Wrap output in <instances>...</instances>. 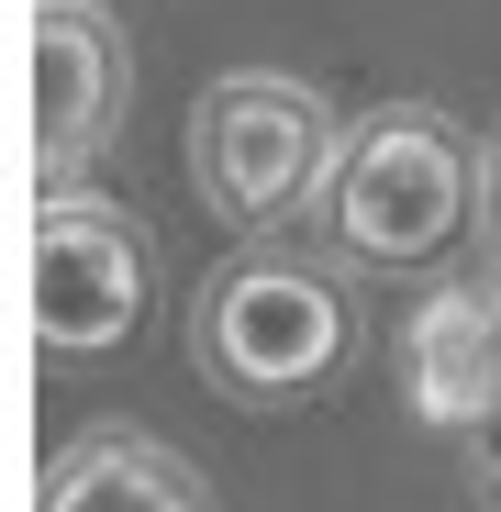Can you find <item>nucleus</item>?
I'll list each match as a JSON object with an SVG mask.
<instances>
[{
    "mask_svg": "<svg viewBox=\"0 0 501 512\" xmlns=\"http://www.w3.org/2000/svg\"><path fill=\"white\" fill-rule=\"evenodd\" d=\"M479 479H490V501H501V423L479 435Z\"/></svg>",
    "mask_w": 501,
    "mask_h": 512,
    "instance_id": "6e6552de",
    "label": "nucleus"
},
{
    "mask_svg": "<svg viewBox=\"0 0 501 512\" xmlns=\"http://www.w3.org/2000/svg\"><path fill=\"white\" fill-rule=\"evenodd\" d=\"M156 301V245L101 190L34 201V346L45 357H112Z\"/></svg>",
    "mask_w": 501,
    "mask_h": 512,
    "instance_id": "20e7f679",
    "label": "nucleus"
},
{
    "mask_svg": "<svg viewBox=\"0 0 501 512\" xmlns=\"http://www.w3.org/2000/svg\"><path fill=\"white\" fill-rule=\"evenodd\" d=\"M490 234H501V134H490Z\"/></svg>",
    "mask_w": 501,
    "mask_h": 512,
    "instance_id": "1a4fd4ad",
    "label": "nucleus"
},
{
    "mask_svg": "<svg viewBox=\"0 0 501 512\" xmlns=\"http://www.w3.org/2000/svg\"><path fill=\"white\" fill-rule=\"evenodd\" d=\"M23 145H34V179L67 190L123 123V34L101 0H34L23 12ZM90 190V179H78Z\"/></svg>",
    "mask_w": 501,
    "mask_h": 512,
    "instance_id": "39448f33",
    "label": "nucleus"
},
{
    "mask_svg": "<svg viewBox=\"0 0 501 512\" xmlns=\"http://www.w3.org/2000/svg\"><path fill=\"white\" fill-rule=\"evenodd\" d=\"M479 190H490L479 145L446 112H424V101H390V112H368L346 134V156H334L323 234L346 245L357 268H435L446 245H468Z\"/></svg>",
    "mask_w": 501,
    "mask_h": 512,
    "instance_id": "f257e3e1",
    "label": "nucleus"
},
{
    "mask_svg": "<svg viewBox=\"0 0 501 512\" xmlns=\"http://www.w3.org/2000/svg\"><path fill=\"white\" fill-rule=\"evenodd\" d=\"M334 156H346L334 112L301 90V78H268V67L212 78L201 112H190V179H201V201L234 234H279V223L323 212Z\"/></svg>",
    "mask_w": 501,
    "mask_h": 512,
    "instance_id": "7ed1b4c3",
    "label": "nucleus"
},
{
    "mask_svg": "<svg viewBox=\"0 0 501 512\" xmlns=\"http://www.w3.org/2000/svg\"><path fill=\"white\" fill-rule=\"evenodd\" d=\"M357 346V312L312 256H234L190 312V357L223 401H312Z\"/></svg>",
    "mask_w": 501,
    "mask_h": 512,
    "instance_id": "f03ea898",
    "label": "nucleus"
},
{
    "mask_svg": "<svg viewBox=\"0 0 501 512\" xmlns=\"http://www.w3.org/2000/svg\"><path fill=\"white\" fill-rule=\"evenodd\" d=\"M401 401L435 435H490L501 423V279H446L401 323Z\"/></svg>",
    "mask_w": 501,
    "mask_h": 512,
    "instance_id": "423d86ee",
    "label": "nucleus"
},
{
    "mask_svg": "<svg viewBox=\"0 0 501 512\" xmlns=\"http://www.w3.org/2000/svg\"><path fill=\"white\" fill-rule=\"evenodd\" d=\"M34 512H212V490H201V468L179 446L134 435V423H101V435L45 457Z\"/></svg>",
    "mask_w": 501,
    "mask_h": 512,
    "instance_id": "0eeeda50",
    "label": "nucleus"
}]
</instances>
